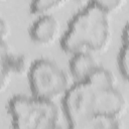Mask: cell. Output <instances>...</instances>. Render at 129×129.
I'll return each mask as SVG.
<instances>
[{
    "label": "cell",
    "instance_id": "obj_9",
    "mask_svg": "<svg viewBox=\"0 0 129 129\" xmlns=\"http://www.w3.org/2000/svg\"><path fill=\"white\" fill-rule=\"evenodd\" d=\"M86 82L98 89L108 90L116 88V79L114 75H112V73L107 69L100 66L95 70V72L90 76V78Z\"/></svg>",
    "mask_w": 129,
    "mask_h": 129
},
{
    "label": "cell",
    "instance_id": "obj_15",
    "mask_svg": "<svg viewBox=\"0 0 129 129\" xmlns=\"http://www.w3.org/2000/svg\"><path fill=\"white\" fill-rule=\"evenodd\" d=\"M122 40H123V44L129 45V23H127V25L123 29V32H122Z\"/></svg>",
    "mask_w": 129,
    "mask_h": 129
},
{
    "label": "cell",
    "instance_id": "obj_5",
    "mask_svg": "<svg viewBox=\"0 0 129 129\" xmlns=\"http://www.w3.org/2000/svg\"><path fill=\"white\" fill-rule=\"evenodd\" d=\"M59 30L60 24L53 15H42L31 23L29 35L38 44H49L56 39Z\"/></svg>",
    "mask_w": 129,
    "mask_h": 129
},
{
    "label": "cell",
    "instance_id": "obj_1",
    "mask_svg": "<svg viewBox=\"0 0 129 129\" xmlns=\"http://www.w3.org/2000/svg\"><path fill=\"white\" fill-rule=\"evenodd\" d=\"M111 38L110 14L97 1L87 3L70 20L60 38L61 48L72 55L103 51Z\"/></svg>",
    "mask_w": 129,
    "mask_h": 129
},
{
    "label": "cell",
    "instance_id": "obj_12",
    "mask_svg": "<svg viewBox=\"0 0 129 129\" xmlns=\"http://www.w3.org/2000/svg\"><path fill=\"white\" fill-rule=\"evenodd\" d=\"M97 2L109 14L119 10L125 4V2L122 0H101V1H97Z\"/></svg>",
    "mask_w": 129,
    "mask_h": 129
},
{
    "label": "cell",
    "instance_id": "obj_4",
    "mask_svg": "<svg viewBox=\"0 0 129 129\" xmlns=\"http://www.w3.org/2000/svg\"><path fill=\"white\" fill-rule=\"evenodd\" d=\"M28 82L32 96L51 102L62 98L71 87L67 74L54 61L46 58L31 63Z\"/></svg>",
    "mask_w": 129,
    "mask_h": 129
},
{
    "label": "cell",
    "instance_id": "obj_3",
    "mask_svg": "<svg viewBox=\"0 0 129 129\" xmlns=\"http://www.w3.org/2000/svg\"><path fill=\"white\" fill-rule=\"evenodd\" d=\"M7 109L12 129H51L58 126L59 112L54 102L17 95L8 101Z\"/></svg>",
    "mask_w": 129,
    "mask_h": 129
},
{
    "label": "cell",
    "instance_id": "obj_13",
    "mask_svg": "<svg viewBox=\"0 0 129 129\" xmlns=\"http://www.w3.org/2000/svg\"><path fill=\"white\" fill-rule=\"evenodd\" d=\"M11 73L4 67H1V89L2 91H4L8 85H9V82H10V79H11Z\"/></svg>",
    "mask_w": 129,
    "mask_h": 129
},
{
    "label": "cell",
    "instance_id": "obj_14",
    "mask_svg": "<svg viewBox=\"0 0 129 129\" xmlns=\"http://www.w3.org/2000/svg\"><path fill=\"white\" fill-rule=\"evenodd\" d=\"M0 32H1V40L6 41V37L10 33V28L3 17H1L0 19Z\"/></svg>",
    "mask_w": 129,
    "mask_h": 129
},
{
    "label": "cell",
    "instance_id": "obj_11",
    "mask_svg": "<svg viewBox=\"0 0 129 129\" xmlns=\"http://www.w3.org/2000/svg\"><path fill=\"white\" fill-rule=\"evenodd\" d=\"M118 68L123 78L129 82V45L122 44L118 53Z\"/></svg>",
    "mask_w": 129,
    "mask_h": 129
},
{
    "label": "cell",
    "instance_id": "obj_7",
    "mask_svg": "<svg viewBox=\"0 0 129 129\" xmlns=\"http://www.w3.org/2000/svg\"><path fill=\"white\" fill-rule=\"evenodd\" d=\"M1 53V67L6 68L11 74L23 75L24 73L29 72L31 64H29L28 59L23 54L14 53L10 50L6 41L1 40L0 46Z\"/></svg>",
    "mask_w": 129,
    "mask_h": 129
},
{
    "label": "cell",
    "instance_id": "obj_2",
    "mask_svg": "<svg viewBox=\"0 0 129 129\" xmlns=\"http://www.w3.org/2000/svg\"><path fill=\"white\" fill-rule=\"evenodd\" d=\"M62 109L69 124L95 116L119 118L126 100L116 89H98L87 82L75 83L62 97Z\"/></svg>",
    "mask_w": 129,
    "mask_h": 129
},
{
    "label": "cell",
    "instance_id": "obj_16",
    "mask_svg": "<svg viewBox=\"0 0 129 129\" xmlns=\"http://www.w3.org/2000/svg\"><path fill=\"white\" fill-rule=\"evenodd\" d=\"M51 129H61V127H60V126H55V127H53V128H51Z\"/></svg>",
    "mask_w": 129,
    "mask_h": 129
},
{
    "label": "cell",
    "instance_id": "obj_6",
    "mask_svg": "<svg viewBox=\"0 0 129 129\" xmlns=\"http://www.w3.org/2000/svg\"><path fill=\"white\" fill-rule=\"evenodd\" d=\"M98 67V61L92 53H75L70 60V71L76 80L75 83L86 82Z\"/></svg>",
    "mask_w": 129,
    "mask_h": 129
},
{
    "label": "cell",
    "instance_id": "obj_8",
    "mask_svg": "<svg viewBox=\"0 0 129 129\" xmlns=\"http://www.w3.org/2000/svg\"><path fill=\"white\" fill-rule=\"evenodd\" d=\"M69 129H122L119 118L95 116L69 124Z\"/></svg>",
    "mask_w": 129,
    "mask_h": 129
},
{
    "label": "cell",
    "instance_id": "obj_10",
    "mask_svg": "<svg viewBox=\"0 0 129 129\" xmlns=\"http://www.w3.org/2000/svg\"><path fill=\"white\" fill-rule=\"evenodd\" d=\"M66 4L63 0H36L30 4V12L37 16L49 15L50 12Z\"/></svg>",
    "mask_w": 129,
    "mask_h": 129
}]
</instances>
